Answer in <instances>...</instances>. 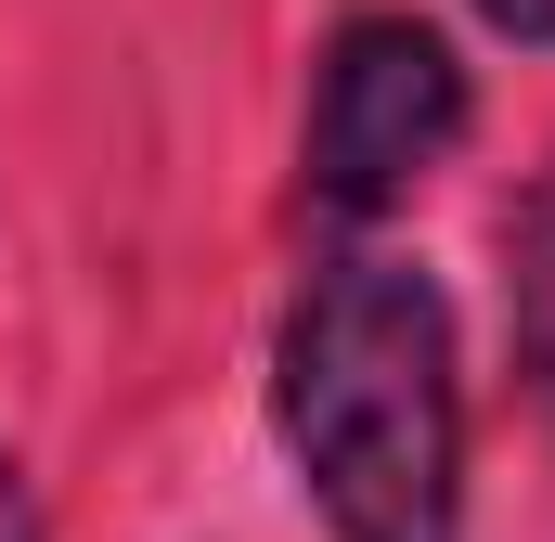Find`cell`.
I'll use <instances>...</instances> for the list:
<instances>
[{
  "mask_svg": "<svg viewBox=\"0 0 555 542\" xmlns=\"http://www.w3.org/2000/svg\"><path fill=\"white\" fill-rule=\"evenodd\" d=\"M0 542H39V517H26V478L0 465Z\"/></svg>",
  "mask_w": 555,
  "mask_h": 542,
  "instance_id": "obj_5",
  "label": "cell"
},
{
  "mask_svg": "<svg viewBox=\"0 0 555 542\" xmlns=\"http://www.w3.org/2000/svg\"><path fill=\"white\" fill-rule=\"evenodd\" d=\"M452 130H465V65L401 13H362L323 52V91H310V194L388 207L401 181H426L452 155Z\"/></svg>",
  "mask_w": 555,
  "mask_h": 542,
  "instance_id": "obj_2",
  "label": "cell"
},
{
  "mask_svg": "<svg viewBox=\"0 0 555 542\" xmlns=\"http://www.w3.org/2000/svg\"><path fill=\"white\" fill-rule=\"evenodd\" d=\"M491 26H517V39H555V0H478Z\"/></svg>",
  "mask_w": 555,
  "mask_h": 542,
  "instance_id": "obj_4",
  "label": "cell"
},
{
  "mask_svg": "<svg viewBox=\"0 0 555 542\" xmlns=\"http://www.w3.org/2000/svg\"><path fill=\"white\" fill-rule=\"evenodd\" d=\"M284 439L336 542H452L465 517V401L452 310L414 259H323L284 310Z\"/></svg>",
  "mask_w": 555,
  "mask_h": 542,
  "instance_id": "obj_1",
  "label": "cell"
},
{
  "mask_svg": "<svg viewBox=\"0 0 555 542\" xmlns=\"http://www.w3.org/2000/svg\"><path fill=\"white\" fill-rule=\"evenodd\" d=\"M517 336H530V375L555 388V168L517 207Z\"/></svg>",
  "mask_w": 555,
  "mask_h": 542,
  "instance_id": "obj_3",
  "label": "cell"
}]
</instances>
